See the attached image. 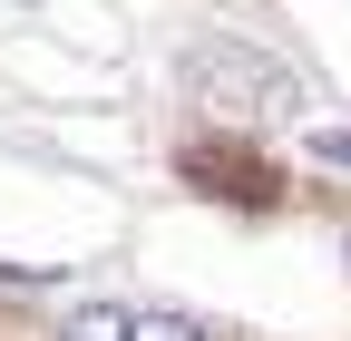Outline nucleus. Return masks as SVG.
I'll list each match as a JSON object with an SVG mask.
<instances>
[{"label": "nucleus", "instance_id": "obj_1", "mask_svg": "<svg viewBox=\"0 0 351 341\" xmlns=\"http://www.w3.org/2000/svg\"><path fill=\"white\" fill-rule=\"evenodd\" d=\"M195 88L205 98H274V108H293V78L274 68V59H254V49H234V39H215V49H195Z\"/></svg>", "mask_w": 351, "mask_h": 341}, {"label": "nucleus", "instance_id": "obj_2", "mask_svg": "<svg viewBox=\"0 0 351 341\" xmlns=\"http://www.w3.org/2000/svg\"><path fill=\"white\" fill-rule=\"evenodd\" d=\"M127 322H137V312H108V303H88V312H69V331H59V341H127Z\"/></svg>", "mask_w": 351, "mask_h": 341}, {"label": "nucleus", "instance_id": "obj_3", "mask_svg": "<svg viewBox=\"0 0 351 341\" xmlns=\"http://www.w3.org/2000/svg\"><path fill=\"white\" fill-rule=\"evenodd\" d=\"M127 341H205L186 312H137V322H127Z\"/></svg>", "mask_w": 351, "mask_h": 341}, {"label": "nucleus", "instance_id": "obj_4", "mask_svg": "<svg viewBox=\"0 0 351 341\" xmlns=\"http://www.w3.org/2000/svg\"><path fill=\"white\" fill-rule=\"evenodd\" d=\"M322 156H351V137H322Z\"/></svg>", "mask_w": 351, "mask_h": 341}]
</instances>
